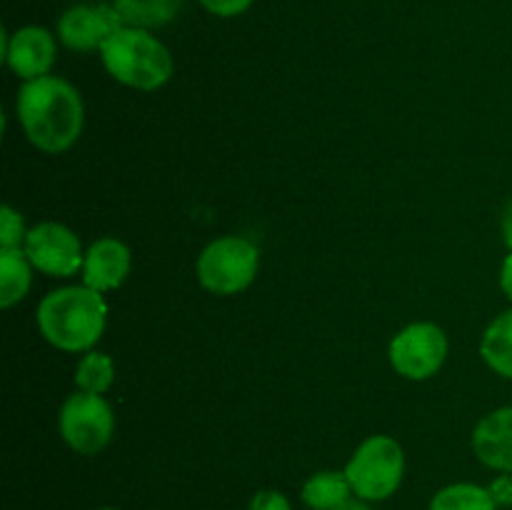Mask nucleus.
Returning a JSON list of instances; mask_svg holds the SVG:
<instances>
[{
    "label": "nucleus",
    "instance_id": "f257e3e1",
    "mask_svg": "<svg viewBox=\"0 0 512 510\" xmlns=\"http://www.w3.org/2000/svg\"><path fill=\"white\" fill-rule=\"evenodd\" d=\"M15 115L28 143L45 155L73 148L85 128L83 95L60 75H43L20 85Z\"/></svg>",
    "mask_w": 512,
    "mask_h": 510
},
{
    "label": "nucleus",
    "instance_id": "f03ea898",
    "mask_svg": "<svg viewBox=\"0 0 512 510\" xmlns=\"http://www.w3.org/2000/svg\"><path fill=\"white\" fill-rule=\"evenodd\" d=\"M40 335L63 353H88L100 343L108 325L103 293L85 283L50 290L35 310Z\"/></svg>",
    "mask_w": 512,
    "mask_h": 510
},
{
    "label": "nucleus",
    "instance_id": "7ed1b4c3",
    "mask_svg": "<svg viewBox=\"0 0 512 510\" xmlns=\"http://www.w3.org/2000/svg\"><path fill=\"white\" fill-rule=\"evenodd\" d=\"M103 68L125 88L153 93L173 78V55L168 45L153 35V30L123 25L108 43L100 48Z\"/></svg>",
    "mask_w": 512,
    "mask_h": 510
},
{
    "label": "nucleus",
    "instance_id": "20e7f679",
    "mask_svg": "<svg viewBox=\"0 0 512 510\" xmlns=\"http://www.w3.org/2000/svg\"><path fill=\"white\" fill-rule=\"evenodd\" d=\"M343 470L355 498L383 503L403 485L405 450L393 435H370L353 450Z\"/></svg>",
    "mask_w": 512,
    "mask_h": 510
},
{
    "label": "nucleus",
    "instance_id": "39448f33",
    "mask_svg": "<svg viewBox=\"0 0 512 510\" xmlns=\"http://www.w3.org/2000/svg\"><path fill=\"white\" fill-rule=\"evenodd\" d=\"M260 270V250L243 235H223L200 250L195 275L208 293L230 298L253 285Z\"/></svg>",
    "mask_w": 512,
    "mask_h": 510
},
{
    "label": "nucleus",
    "instance_id": "423d86ee",
    "mask_svg": "<svg viewBox=\"0 0 512 510\" xmlns=\"http://www.w3.org/2000/svg\"><path fill=\"white\" fill-rule=\"evenodd\" d=\"M58 430L73 453L98 455L113 440L115 413L103 395L75 390L60 405Z\"/></svg>",
    "mask_w": 512,
    "mask_h": 510
},
{
    "label": "nucleus",
    "instance_id": "0eeeda50",
    "mask_svg": "<svg viewBox=\"0 0 512 510\" xmlns=\"http://www.w3.org/2000/svg\"><path fill=\"white\" fill-rule=\"evenodd\" d=\"M450 353V343L445 330L430 320L405 325L393 335L388 348L390 365L405 380H430L440 373Z\"/></svg>",
    "mask_w": 512,
    "mask_h": 510
},
{
    "label": "nucleus",
    "instance_id": "6e6552de",
    "mask_svg": "<svg viewBox=\"0 0 512 510\" xmlns=\"http://www.w3.org/2000/svg\"><path fill=\"white\" fill-rule=\"evenodd\" d=\"M23 250L33 268L50 278H70V275L80 273L85 263V250L78 233L55 220H43V223L33 225L28 230Z\"/></svg>",
    "mask_w": 512,
    "mask_h": 510
},
{
    "label": "nucleus",
    "instance_id": "1a4fd4ad",
    "mask_svg": "<svg viewBox=\"0 0 512 510\" xmlns=\"http://www.w3.org/2000/svg\"><path fill=\"white\" fill-rule=\"evenodd\" d=\"M0 58L8 65L10 73L23 83L50 75L55 58H58V35L40 25H23V28L0 30Z\"/></svg>",
    "mask_w": 512,
    "mask_h": 510
},
{
    "label": "nucleus",
    "instance_id": "9d476101",
    "mask_svg": "<svg viewBox=\"0 0 512 510\" xmlns=\"http://www.w3.org/2000/svg\"><path fill=\"white\" fill-rule=\"evenodd\" d=\"M123 25V18L113 3H85L73 5L60 15L55 35L60 45L73 53H93L103 48Z\"/></svg>",
    "mask_w": 512,
    "mask_h": 510
},
{
    "label": "nucleus",
    "instance_id": "9b49d317",
    "mask_svg": "<svg viewBox=\"0 0 512 510\" xmlns=\"http://www.w3.org/2000/svg\"><path fill=\"white\" fill-rule=\"evenodd\" d=\"M130 268H133V253L128 245L118 238H98L90 243L85 250V263L80 275L88 288L98 290V293H108V290L120 288L128 280Z\"/></svg>",
    "mask_w": 512,
    "mask_h": 510
},
{
    "label": "nucleus",
    "instance_id": "f8f14e48",
    "mask_svg": "<svg viewBox=\"0 0 512 510\" xmlns=\"http://www.w3.org/2000/svg\"><path fill=\"white\" fill-rule=\"evenodd\" d=\"M473 453L485 468L512 473V405L490 410L473 428Z\"/></svg>",
    "mask_w": 512,
    "mask_h": 510
},
{
    "label": "nucleus",
    "instance_id": "ddd939ff",
    "mask_svg": "<svg viewBox=\"0 0 512 510\" xmlns=\"http://www.w3.org/2000/svg\"><path fill=\"white\" fill-rule=\"evenodd\" d=\"M480 358L495 375L512 380V308L490 320L480 338Z\"/></svg>",
    "mask_w": 512,
    "mask_h": 510
},
{
    "label": "nucleus",
    "instance_id": "4468645a",
    "mask_svg": "<svg viewBox=\"0 0 512 510\" xmlns=\"http://www.w3.org/2000/svg\"><path fill=\"white\" fill-rule=\"evenodd\" d=\"M355 498L345 470H320L313 473L300 488V500L310 510H335Z\"/></svg>",
    "mask_w": 512,
    "mask_h": 510
},
{
    "label": "nucleus",
    "instance_id": "2eb2a0df",
    "mask_svg": "<svg viewBox=\"0 0 512 510\" xmlns=\"http://www.w3.org/2000/svg\"><path fill=\"white\" fill-rule=\"evenodd\" d=\"M33 270L23 248L0 250V308H13L30 293Z\"/></svg>",
    "mask_w": 512,
    "mask_h": 510
},
{
    "label": "nucleus",
    "instance_id": "dca6fc26",
    "mask_svg": "<svg viewBox=\"0 0 512 510\" xmlns=\"http://www.w3.org/2000/svg\"><path fill=\"white\" fill-rule=\"evenodd\" d=\"M185 0H113L125 25L135 28H163L178 18Z\"/></svg>",
    "mask_w": 512,
    "mask_h": 510
},
{
    "label": "nucleus",
    "instance_id": "f3484780",
    "mask_svg": "<svg viewBox=\"0 0 512 510\" xmlns=\"http://www.w3.org/2000/svg\"><path fill=\"white\" fill-rule=\"evenodd\" d=\"M428 510H498V505L485 485L450 483L430 498Z\"/></svg>",
    "mask_w": 512,
    "mask_h": 510
},
{
    "label": "nucleus",
    "instance_id": "a211bd4d",
    "mask_svg": "<svg viewBox=\"0 0 512 510\" xmlns=\"http://www.w3.org/2000/svg\"><path fill=\"white\" fill-rule=\"evenodd\" d=\"M75 388L83 393L105 395L115 383V363L108 353L100 350H88L75 365Z\"/></svg>",
    "mask_w": 512,
    "mask_h": 510
},
{
    "label": "nucleus",
    "instance_id": "6ab92c4d",
    "mask_svg": "<svg viewBox=\"0 0 512 510\" xmlns=\"http://www.w3.org/2000/svg\"><path fill=\"white\" fill-rule=\"evenodd\" d=\"M28 230L25 228V220L13 205L5 203L0 208V250L8 248H23L25 238H28Z\"/></svg>",
    "mask_w": 512,
    "mask_h": 510
},
{
    "label": "nucleus",
    "instance_id": "aec40b11",
    "mask_svg": "<svg viewBox=\"0 0 512 510\" xmlns=\"http://www.w3.org/2000/svg\"><path fill=\"white\" fill-rule=\"evenodd\" d=\"M245 510H293V505H290L288 495L280 493V490H273V488H265V490H258V493L250 498L248 508Z\"/></svg>",
    "mask_w": 512,
    "mask_h": 510
},
{
    "label": "nucleus",
    "instance_id": "412c9836",
    "mask_svg": "<svg viewBox=\"0 0 512 510\" xmlns=\"http://www.w3.org/2000/svg\"><path fill=\"white\" fill-rule=\"evenodd\" d=\"M210 15H218V18H235V15H243L245 10H250V5L255 0H198Z\"/></svg>",
    "mask_w": 512,
    "mask_h": 510
},
{
    "label": "nucleus",
    "instance_id": "4be33fe9",
    "mask_svg": "<svg viewBox=\"0 0 512 510\" xmlns=\"http://www.w3.org/2000/svg\"><path fill=\"white\" fill-rule=\"evenodd\" d=\"M488 490L498 508H512V473H500Z\"/></svg>",
    "mask_w": 512,
    "mask_h": 510
},
{
    "label": "nucleus",
    "instance_id": "5701e85b",
    "mask_svg": "<svg viewBox=\"0 0 512 510\" xmlns=\"http://www.w3.org/2000/svg\"><path fill=\"white\" fill-rule=\"evenodd\" d=\"M500 290L505 293V298L512 300V253L505 255L503 265H500Z\"/></svg>",
    "mask_w": 512,
    "mask_h": 510
},
{
    "label": "nucleus",
    "instance_id": "b1692460",
    "mask_svg": "<svg viewBox=\"0 0 512 510\" xmlns=\"http://www.w3.org/2000/svg\"><path fill=\"white\" fill-rule=\"evenodd\" d=\"M500 230H503V243L508 245V250L512 253V200L508 203V208L503 210V220H500Z\"/></svg>",
    "mask_w": 512,
    "mask_h": 510
},
{
    "label": "nucleus",
    "instance_id": "393cba45",
    "mask_svg": "<svg viewBox=\"0 0 512 510\" xmlns=\"http://www.w3.org/2000/svg\"><path fill=\"white\" fill-rule=\"evenodd\" d=\"M335 510H375V508H373V505L368 503V500L350 498L348 503H343V505H340V508H335Z\"/></svg>",
    "mask_w": 512,
    "mask_h": 510
},
{
    "label": "nucleus",
    "instance_id": "a878e982",
    "mask_svg": "<svg viewBox=\"0 0 512 510\" xmlns=\"http://www.w3.org/2000/svg\"><path fill=\"white\" fill-rule=\"evenodd\" d=\"M98 510H120V508H113V505H105V508H98Z\"/></svg>",
    "mask_w": 512,
    "mask_h": 510
}]
</instances>
